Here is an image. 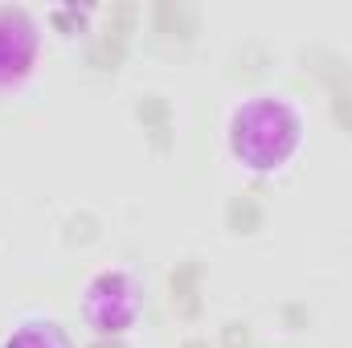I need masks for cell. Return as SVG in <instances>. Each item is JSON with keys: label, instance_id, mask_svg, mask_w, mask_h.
I'll use <instances>...</instances> for the list:
<instances>
[{"label": "cell", "instance_id": "277c9868", "mask_svg": "<svg viewBox=\"0 0 352 348\" xmlns=\"http://www.w3.org/2000/svg\"><path fill=\"white\" fill-rule=\"evenodd\" d=\"M197 283H201V266L197 262H180L173 270V295L184 316H197V307H201L197 303Z\"/></svg>", "mask_w": 352, "mask_h": 348}, {"label": "cell", "instance_id": "9c48e42d", "mask_svg": "<svg viewBox=\"0 0 352 348\" xmlns=\"http://www.w3.org/2000/svg\"><path fill=\"white\" fill-rule=\"evenodd\" d=\"M184 348H209V345H205V340H188Z\"/></svg>", "mask_w": 352, "mask_h": 348}, {"label": "cell", "instance_id": "7a4b0ae2", "mask_svg": "<svg viewBox=\"0 0 352 348\" xmlns=\"http://www.w3.org/2000/svg\"><path fill=\"white\" fill-rule=\"evenodd\" d=\"M156 25H160V33L188 41V37L197 33V8H192V4H173V0H164V4H156Z\"/></svg>", "mask_w": 352, "mask_h": 348}, {"label": "cell", "instance_id": "5b68a950", "mask_svg": "<svg viewBox=\"0 0 352 348\" xmlns=\"http://www.w3.org/2000/svg\"><path fill=\"white\" fill-rule=\"evenodd\" d=\"M123 50H127V41H119V37H102V41L94 45V54H90V66H98V70H119Z\"/></svg>", "mask_w": 352, "mask_h": 348}, {"label": "cell", "instance_id": "ba28073f", "mask_svg": "<svg viewBox=\"0 0 352 348\" xmlns=\"http://www.w3.org/2000/svg\"><path fill=\"white\" fill-rule=\"evenodd\" d=\"M287 320H291V324H303V320H307V312H303V307H287Z\"/></svg>", "mask_w": 352, "mask_h": 348}, {"label": "cell", "instance_id": "30bf717a", "mask_svg": "<svg viewBox=\"0 0 352 348\" xmlns=\"http://www.w3.org/2000/svg\"><path fill=\"white\" fill-rule=\"evenodd\" d=\"M94 348H123V345H94Z\"/></svg>", "mask_w": 352, "mask_h": 348}, {"label": "cell", "instance_id": "52a82bcc", "mask_svg": "<svg viewBox=\"0 0 352 348\" xmlns=\"http://www.w3.org/2000/svg\"><path fill=\"white\" fill-rule=\"evenodd\" d=\"M221 340H226V348H250V328L246 324H226Z\"/></svg>", "mask_w": 352, "mask_h": 348}, {"label": "cell", "instance_id": "6da1fadb", "mask_svg": "<svg viewBox=\"0 0 352 348\" xmlns=\"http://www.w3.org/2000/svg\"><path fill=\"white\" fill-rule=\"evenodd\" d=\"M135 115H140L152 148L156 152H168L173 148V111H168V98L164 94H144L140 107H135Z\"/></svg>", "mask_w": 352, "mask_h": 348}, {"label": "cell", "instance_id": "8992f818", "mask_svg": "<svg viewBox=\"0 0 352 348\" xmlns=\"http://www.w3.org/2000/svg\"><path fill=\"white\" fill-rule=\"evenodd\" d=\"M332 119L352 135V90H340V94L332 98Z\"/></svg>", "mask_w": 352, "mask_h": 348}, {"label": "cell", "instance_id": "3957f363", "mask_svg": "<svg viewBox=\"0 0 352 348\" xmlns=\"http://www.w3.org/2000/svg\"><path fill=\"white\" fill-rule=\"evenodd\" d=\"M226 217H230V230H234V234H258V230H263V205H258L254 193L234 197L230 209H226Z\"/></svg>", "mask_w": 352, "mask_h": 348}]
</instances>
